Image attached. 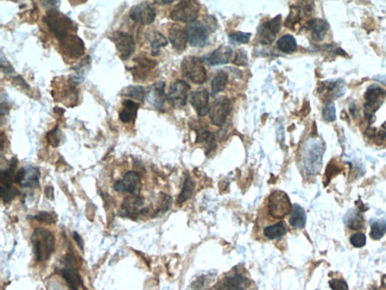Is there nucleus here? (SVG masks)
Returning a JSON list of instances; mask_svg holds the SVG:
<instances>
[{"label":"nucleus","mask_w":386,"mask_h":290,"mask_svg":"<svg viewBox=\"0 0 386 290\" xmlns=\"http://www.w3.org/2000/svg\"><path fill=\"white\" fill-rule=\"evenodd\" d=\"M233 63L238 66H246L247 65V55L244 50H238L234 52V59H233Z\"/></svg>","instance_id":"obj_42"},{"label":"nucleus","mask_w":386,"mask_h":290,"mask_svg":"<svg viewBox=\"0 0 386 290\" xmlns=\"http://www.w3.org/2000/svg\"><path fill=\"white\" fill-rule=\"evenodd\" d=\"M234 59V51L228 47H222L218 48L217 50H214L211 55L206 56V62L211 66H219V65H226V63L233 62Z\"/></svg>","instance_id":"obj_21"},{"label":"nucleus","mask_w":386,"mask_h":290,"mask_svg":"<svg viewBox=\"0 0 386 290\" xmlns=\"http://www.w3.org/2000/svg\"><path fill=\"white\" fill-rule=\"evenodd\" d=\"M140 178L136 171H129L113 186L115 192L134 195L140 189Z\"/></svg>","instance_id":"obj_13"},{"label":"nucleus","mask_w":386,"mask_h":290,"mask_svg":"<svg viewBox=\"0 0 386 290\" xmlns=\"http://www.w3.org/2000/svg\"><path fill=\"white\" fill-rule=\"evenodd\" d=\"M65 267L57 270L60 275L66 279L67 284L69 285V288L72 290H79L80 286L82 285V278L77 271L76 267V259L74 258L72 254H67L65 257Z\"/></svg>","instance_id":"obj_6"},{"label":"nucleus","mask_w":386,"mask_h":290,"mask_svg":"<svg viewBox=\"0 0 386 290\" xmlns=\"http://www.w3.org/2000/svg\"><path fill=\"white\" fill-rule=\"evenodd\" d=\"M109 38L114 42L116 50L122 60L130 59L134 52L136 49V44H134L133 37L127 33H122V31H115L113 33Z\"/></svg>","instance_id":"obj_9"},{"label":"nucleus","mask_w":386,"mask_h":290,"mask_svg":"<svg viewBox=\"0 0 386 290\" xmlns=\"http://www.w3.org/2000/svg\"><path fill=\"white\" fill-rule=\"evenodd\" d=\"M130 18L136 23L141 24V25H149V24L154 23L156 18V11L147 3H140V4L133 6L131 9Z\"/></svg>","instance_id":"obj_16"},{"label":"nucleus","mask_w":386,"mask_h":290,"mask_svg":"<svg viewBox=\"0 0 386 290\" xmlns=\"http://www.w3.org/2000/svg\"><path fill=\"white\" fill-rule=\"evenodd\" d=\"M183 75L190 80L191 82L202 84L207 80V70L204 68L202 61L195 56H188L182 62Z\"/></svg>","instance_id":"obj_3"},{"label":"nucleus","mask_w":386,"mask_h":290,"mask_svg":"<svg viewBox=\"0 0 386 290\" xmlns=\"http://www.w3.org/2000/svg\"><path fill=\"white\" fill-rule=\"evenodd\" d=\"M269 213L274 218H283L291 212V202H290L288 195L281 190H276L269 197Z\"/></svg>","instance_id":"obj_5"},{"label":"nucleus","mask_w":386,"mask_h":290,"mask_svg":"<svg viewBox=\"0 0 386 290\" xmlns=\"http://www.w3.org/2000/svg\"><path fill=\"white\" fill-rule=\"evenodd\" d=\"M301 19V10L300 8H297V6H292L291 8V11H290V15L288 17V19H286V26L291 27V24H295L299 22V20Z\"/></svg>","instance_id":"obj_39"},{"label":"nucleus","mask_w":386,"mask_h":290,"mask_svg":"<svg viewBox=\"0 0 386 290\" xmlns=\"http://www.w3.org/2000/svg\"><path fill=\"white\" fill-rule=\"evenodd\" d=\"M322 114H323V118L327 120V122H334L336 118V111H335L334 104H333V102H328V104L324 106Z\"/></svg>","instance_id":"obj_38"},{"label":"nucleus","mask_w":386,"mask_h":290,"mask_svg":"<svg viewBox=\"0 0 386 290\" xmlns=\"http://www.w3.org/2000/svg\"><path fill=\"white\" fill-rule=\"evenodd\" d=\"M169 42L177 51H183L188 43L187 31L179 25H172L169 29Z\"/></svg>","instance_id":"obj_22"},{"label":"nucleus","mask_w":386,"mask_h":290,"mask_svg":"<svg viewBox=\"0 0 386 290\" xmlns=\"http://www.w3.org/2000/svg\"><path fill=\"white\" fill-rule=\"evenodd\" d=\"M44 192H45V195H47L48 199H50V200L54 199V187L47 186L45 187Z\"/></svg>","instance_id":"obj_45"},{"label":"nucleus","mask_w":386,"mask_h":290,"mask_svg":"<svg viewBox=\"0 0 386 290\" xmlns=\"http://www.w3.org/2000/svg\"><path fill=\"white\" fill-rule=\"evenodd\" d=\"M186 31L188 35V42H189L190 45L197 48H202L204 45H207L208 40H210V30L203 23H190L187 26Z\"/></svg>","instance_id":"obj_8"},{"label":"nucleus","mask_w":386,"mask_h":290,"mask_svg":"<svg viewBox=\"0 0 386 290\" xmlns=\"http://www.w3.org/2000/svg\"><path fill=\"white\" fill-rule=\"evenodd\" d=\"M60 42V47L62 49V52L70 59H77L82 56L84 51L83 41L80 37H77L75 34L69 35L65 38H62Z\"/></svg>","instance_id":"obj_15"},{"label":"nucleus","mask_w":386,"mask_h":290,"mask_svg":"<svg viewBox=\"0 0 386 290\" xmlns=\"http://www.w3.org/2000/svg\"><path fill=\"white\" fill-rule=\"evenodd\" d=\"M122 95L141 102L146 98V91L141 86H130L122 92Z\"/></svg>","instance_id":"obj_30"},{"label":"nucleus","mask_w":386,"mask_h":290,"mask_svg":"<svg viewBox=\"0 0 386 290\" xmlns=\"http://www.w3.org/2000/svg\"><path fill=\"white\" fill-rule=\"evenodd\" d=\"M136 62L138 63V65H139L141 69L146 70V72L147 70L152 69V68H155L156 65H157V63H156L155 61H151V60H149L146 57H138L136 60Z\"/></svg>","instance_id":"obj_41"},{"label":"nucleus","mask_w":386,"mask_h":290,"mask_svg":"<svg viewBox=\"0 0 386 290\" xmlns=\"http://www.w3.org/2000/svg\"><path fill=\"white\" fill-rule=\"evenodd\" d=\"M347 226L352 229H360L364 227V218L361 213L357 211H350L345 219Z\"/></svg>","instance_id":"obj_32"},{"label":"nucleus","mask_w":386,"mask_h":290,"mask_svg":"<svg viewBox=\"0 0 386 290\" xmlns=\"http://www.w3.org/2000/svg\"><path fill=\"white\" fill-rule=\"evenodd\" d=\"M277 47L281 51L290 54V52L296 51L297 43H296V40L293 38V36H291V35H284V36H282L278 40Z\"/></svg>","instance_id":"obj_29"},{"label":"nucleus","mask_w":386,"mask_h":290,"mask_svg":"<svg viewBox=\"0 0 386 290\" xmlns=\"http://www.w3.org/2000/svg\"><path fill=\"white\" fill-rule=\"evenodd\" d=\"M349 240L354 247H363L366 244V236L364 233H354Z\"/></svg>","instance_id":"obj_40"},{"label":"nucleus","mask_w":386,"mask_h":290,"mask_svg":"<svg viewBox=\"0 0 386 290\" xmlns=\"http://www.w3.org/2000/svg\"><path fill=\"white\" fill-rule=\"evenodd\" d=\"M282 27V17L277 16L276 18L271 19L270 22L263 24L259 29V38L263 44H270L274 42L276 34L281 30Z\"/></svg>","instance_id":"obj_20"},{"label":"nucleus","mask_w":386,"mask_h":290,"mask_svg":"<svg viewBox=\"0 0 386 290\" xmlns=\"http://www.w3.org/2000/svg\"><path fill=\"white\" fill-rule=\"evenodd\" d=\"M17 194H18V190H17L15 186L2 187V199L5 204L11 202V201L17 196Z\"/></svg>","instance_id":"obj_36"},{"label":"nucleus","mask_w":386,"mask_h":290,"mask_svg":"<svg viewBox=\"0 0 386 290\" xmlns=\"http://www.w3.org/2000/svg\"><path fill=\"white\" fill-rule=\"evenodd\" d=\"M384 97H386V92L382 88L378 86H371L368 88L366 94H365V100H366V104H365V115H366L368 120L372 122L374 112L381 105L382 98Z\"/></svg>","instance_id":"obj_11"},{"label":"nucleus","mask_w":386,"mask_h":290,"mask_svg":"<svg viewBox=\"0 0 386 290\" xmlns=\"http://www.w3.org/2000/svg\"><path fill=\"white\" fill-rule=\"evenodd\" d=\"M228 37L233 43L246 44V43H249L251 40V34L239 33V31H232V33L228 35Z\"/></svg>","instance_id":"obj_34"},{"label":"nucleus","mask_w":386,"mask_h":290,"mask_svg":"<svg viewBox=\"0 0 386 290\" xmlns=\"http://www.w3.org/2000/svg\"><path fill=\"white\" fill-rule=\"evenodd\" d=\"M329 286L332 290H348V284L343 279H332L329 281Z\"/></svg>","instance_id":"obj_43"},{"label":"nucleus","mask_w":386,"mask_h":290,"mask_svg":"<svg viewBox=\"0 0 386 290\" xmlns=\"http://www.w3.org/2000/svg\"><path fill=\"white\" fill-rule=\"evenodd\" d=\"M149 104L156 109L163 111L164 109L165 101L168 100L165 93V82L164 81H158L157 83L152 84L146 91V98H145Z\"/></svg>","instance_id":"obj_14"},{"label":"nucleus","mask_w":386,"mask_h":290,"mask_svg":"<svg viewBox=\"0 0 386 290\" xmlns=\"http://www.w3.org/2000/svg\"><path fill=\"white\" fill-rule=\"evenodd\" d=\"M200 11V4L193 0H186V2H180L175 6V9L171 11L170 18L176 22L182 23H194L196 22L197 15Z\"/></svg>","instance_id":"obj_4"},{"label":"nucleus","mask_w":386,"mask_h":290,"mask_svg":"<svg viewBox=\"0 0 386 290\" xmlns=\"http://www.w3.org/2000/svg\"><path fill=\"white\" fill-rule=\"evenodd\" d=\"M35 219L41 222H45V224L52 225L55 224L56 220H57V217H56L55 213H48V212H41L35 215Z\"/></svg>","instance_id":"obj_37"},{"label":"nucleus","mask_w":386,"mask_h":290,"mask_svg":"<svg viewBox=\"0 0 386 290\" xmlns=\"http://www.w3.org/2000/svg\"><path fill=\"white\" fill-rule=\"evenodd\" d=\"M138 108H139V104L127 99V100L123 102V109L119 112V119L122 120L123 123L133 122L137 117Z\"/></svg>","instance_id":"obj_23"},{"label":"nucleus","mask_w":386,"mask_h":290,"mask_svg":"<svg viewBox=\"0 0 386 290\" xmlns=\"http://www.w3.org/2000/svg\"><path fill=\"white\" fill-rule=\"evenodd\" d=\"M232 109V104L227 98H220L217 99L213 102V105L211 106L210 109V117L211 122L214 124L215 126H222L227 119L229 113Z\"/></svg>","instance_id":"obj_10"},{"label":"nucleus","mask_w":386,"mask_h":290,"mask_svg":"<svg viewBox=\"0 0 386 290\" xmlns=\"http://www.w3.org/2000/svg\"><path fill=\"white\" fill-rule=\"evenodd\" d=\"M194 187H195V183H194L193 179L190 178L189 175L186 176V181H184L183 183V187H182V190H181L180 195H179V200H177V202H179L180 205H182L183 202H186V201L189 199V197L193 195V192H194Z\"/></svg>","instance_id":"obj_31"},{"label":"nucleus","mask_w":386,"mask_h":290,"mask_svg":"<svg viewBox=\"0 0 386 290\" xmlns=\"http://www.w3.org/2000/svg\"><path fill=\"white\" fill-rule=\"evenodd\" d=\"M34 254L37 262L48 260L55 251L54 233L45 228H36L31 236Z\"/></svg>","instance_id":"obj_1"},{"label":"nucleus","mask_w":386,"mask_h":290,"mask_svg":"<svg viewBox=\"0 0 386 290\" xmlns=\"http://www.w3.org/2000/svg\"><path fill=\"white\" fill-rule=\"evenodd\" d=\"M44 22L50 33L58 41L69 36V35H73V29H75V23L69 17L58 11H54V10L47 12V15L44 16Z\"/></svg>","instance_id":"obj_2"},{"label":"nucleus","mask_w":386,"mask_h":290,"mask_svg":"<svg viewBox=\"0 0 386 290\" xmlns=\"http://www.w3.org/2000/svg\"><path fill=\"white\" fill-rule=\"evenodd\" d=\"M286 233V227L284 225V222H277V224L268 226V227L264 228V235L266 238L269 239H279L282 238Z\"/></svg>","instance_id":"obj_28"},{"label":"nucleus","mask_w":386,"mask_h":290,"mask_svg":"<svg viewBox=\"0 0 386 290\" xmlns=\"http://www.w3.org/2000/svg\"><path fill=\"white\" fill-rule=\"evenodd\" d=\"M386 233V222L384 220L374 221L371 225V238L374 240L381 239Z\"/></svg>","instance_id":"obj_33"},{"label":"nucleus","mask_w":386,"mask_h":290,"mask_svg":"<svg viewBox=\"0 0 386 290\" xmlns=\"http://www.w3.org/2000/svg\"><path fill=\"white\" fill-rule=\"evenodd\" d=\"M328 24L327 22L322 19H313L310 22H308L307 24V29L311 33V36H313L316 41H321L323 40L325 33L328 30Z\"/></svg>","instance_id":"obj_24"},{"label":"nucleus","mask_w":386,"mask_h":290,"mask_svg":"<svg viewBox=\"0 0 386 290\" xmlns=\"http://www.w3.org/2000/svg\"><path fill=\"white\" fill-rule=\"evenodd\" d=\"M147 38L152 50V55H157L159 50H161V48L165 47L168 44V40L161 33H147Z\"/></svg>","instance_id":"obj_26"},{"label":"nucleus","mask_w":386,"mask_h":290,"mask_svg":"<svg viewBox=\"0 0 386 290\" xmlns=\"http://www.w3.org/2000/svg\"><path fill=\"white\" fill-rule=\"evenodd\" d=\"M227 81H228L227 73L224 72V70H220V72L214 76L213 81H212V94L215 95L224 91L226 86H227Z\"/></svg>","instance_id":"obj_27"},{"label":"nucleus","mask_w":386,"mask_h":290,"mask_svg":"<svg viewBox=\"0 0 386 290\" xmlns=\"http://www.w3.org/2000/svg\"><path fill=\"white\" fill-rule=\"evenodd\" d=\"M307 222V215L306 212L300 205H293L292 210L290 212V225L293 228H303L306 226Z\"/></svg>","instance_id":"obj_25"},{"label":"nucleus","mask_w":386,"mask_h":290,"mask_svg":"<svg viewBox=\"0 0 386 290\" xmlns=\"http://www.w3.org/2000/svg\"><path fill=\"white\" fill-rule=\"evenodd\" d=\"M249 285V278L242 274H233L222 279L220 284L212 290H245Z\"/></svg>","instance_id":"obj_19"},{"label":"nucleus","mask_w":386,"mask_h":290,"mask_svg":"<svg viewBox=\"0 0 386 290\" xmlns=\"http://www.w3.org/2000/svg\"><path fill=\"white\" fill-rule=\"evenodd\" d=\"M157 3H159V4H171V0H169V2H157Z\"/></svg>","instance_id":"obj_46"},{"label":"nucleus","mask_w":386,"mask_h":290,"mask_svg":"<svg viewBox=\"0 0 386 290\" xmlns=\"http://www.w3.org/2000/svg\"><path fill=\"white\" fill-rule=\"evenodd\" d=\"M72 236H73L74 240H75V242H76L77 245H79L80 249H81V250H83V239L81 238V236L79 235V233H77V232H73V233H72Z\"/></svg>","instance_id":"obj_44"},{"label":"nucleus","mask_w":386,"mask_h":290,"mask_svg":"<svg viewBox=\"0 0 386 290\" xmlns=\"http://www.w3.org/2000/svg\"><path fill=\"white\" fill-rule=\"evenodd\" d=\"M40 170L36 167H24L16 174V183L25 188H35L40 186Z\"/></svg>","instance_id":"obj_17"},{"label":"nucleus","mask_w":386,"mask_h":290,"mask_svg":"<svg viewBox=\"0 0 386 290\" xmlns=\"http://www.w3.org/2000/svg\"><path fill=\"white\" fill-rule=\"evenodd\" d=\"M61 138H62V133H61V130L58 129V126H56L55 129H52L50 132H48L47 134L48 143L54 148L58 147L60 143H61Z\"/></svg>","instance_id":"obj_35"},{"label":"nucleus","mask_w":386,"mask_h":290,"mask_svg":"<svg viewBox=\"0 0 386 290\" xmlns=\"http://www.w3.org/2000/svg\"><path fill=\"white\" fill-rule=\"evenodd\" d=\"M190 90V86L186 81L176 80L170 84L166 98L168 101L171 104L173 107L182 108L187 105L188 100V92Z\"/></svg>","instance_id":"obj_7"},{"label":"nucleus","mask_w":386,"mask_h":290,"mask_svg":"<svg viewBox=\"0 0 386 290\" xmlns=\"http://www.w3.org/2000/svg\"><path fill=\"white\" fill-rule=\"evenodd\" d=\"M149 208L144 207V197L140 195H134L127 196L122 204V212L123 215H125L127 218L131 219H137L138 215L146 213Z\"/></svg>","instance_id":"obj_12"},{"label":"nucleus","mask_w":386,"mask_h":290,"mask_svg":"<svg viewBox=\"0 0 386 290\" xmlns=\"http://www.w3.org/2000/svg\"><path fill=\"white\" fill-rule=\"evenodd\" d=\"M190 104L195 108V111L200 117H204L210 113V93L204 88L194 91L190 94Z\"/></svg>","instance_id":"obj_18"}]
</instances>
